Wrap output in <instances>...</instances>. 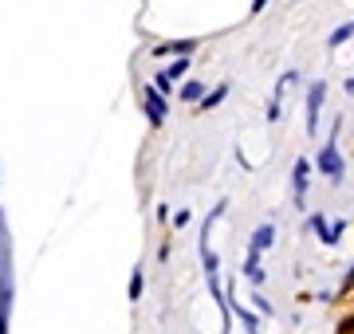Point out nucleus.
I'll list each match as a JSON object with an SVG mask.
<instances>
[{"mask_svg": "<svg viewBox=\"0 0 354 334\" xmlns=\"http://www.w3.org/2000/svg\"><path fill=\"white\" fill-rule=\"evenodd\" d=\"M311 228L319 232V240H323V244H330V248H335V232H330V224H327L323 217H311Z\"/></svg>", "mask_w": 354, "mask_h": 334, "instance_id": "nucleus-3", "label": "nucleus"}, {"mask_svg": "<svg viewBox=\"0 0 354 334\" xmlns=\"http://www.w3.org/2000/svg\"><path fill=\"white\" fill-rule=\"evenodd\" d=\"M272 240H276V228H272V224L256 228V236H252V259H260V252H268V248H272Z\"/></svg>", "mask_w": 354, "mask_h": 334, "instance_id": "nucleus-2", "label": "nucleus"}, {"mask_svg": "<svg viewBox=\"0 0 354 334\" xmlns=\"http://www.w3.org/2000/svg\"><path fill=\"white\" fill-rule=\"evenodd\" d=\"M295 193H299V201H304V193H307V161L295 166Z\"/></svg>", "mask_w": 354, "mask_h": 334, "instance_id": "nucleus-4", "label": "nucleus"}, {"mask_svg": "<svg viewBox=\"0 0 354 334\" xmlns=\"http://www.w3.org/2000/svg\"><path fill=\"white\" fill-rule=\"evenodd\" d=\"M319 169H323L330 181H342V157H339V150H335V138L323 146V154H319Z\"/></svg>", "mask_w": 354, "mask_h": 334, "instance_id": "nucleus-1", "label": "nucleus"}]
</instances>
